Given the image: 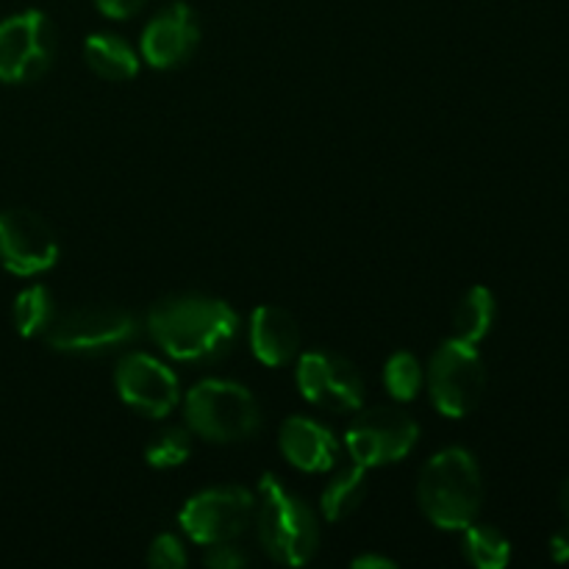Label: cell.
I'll return each instance as SVG.
<instances>
[{"label":"cell","mask_w":569,"mask_h":569,"mask_svg":"<svg viewBox=\"0 0 569 569\" xmlns=\"http://www.w3.org/2000/svg\"><path fill=\"white\" fill-rule=\"evenodd\" d=\"M59 261V239L50 222L28 209L0 211V267L11 276L33 278Z\"/></svg>","instance_id":"11"},{"label":"cell","mask_w":569,"mask_h":569,"mask_svg":"<svg viewBox=\"0 0 569 569\" xmlns=\"http://www.w3.org/2000/svg\"><path fill=\"white\" fill-rule=\"evenodd\" d=\"M561 511H565V517H567V526H569V476H567L565 487H561Z\"/></svg>","instance_id":"28"},{"label":"cell","mask_w":569,"mask_h":569,"mask_svg":"<svg viewBox=\"0 0 569 569\" xmlns=\"http://www.w3.org/2000/svg\"><path fill=\"white\" fill-rule=\"evenodd\" d=\"M148 0H94L100 14L111 17V20H128V17L139 14Z\"/></svg>","instance_id":"25"},{"label":"cell","mask_w":569,"mask_h":569,"mask_svg":"<svg viewBox=\"0 0 569 569\" xmlns=\"http://www.w3.org/2000/svg\"><path fill=\"white\" fill-rule=\"evenodd\" d=\"M367 498V467L350 461L337 470L320 495V511L328 522H342L365 503Z\"/></svg>","instance_id":"17"},{"label":"cell","mask_w":569,"mask_h":569,"mask_svg":"<svg viewBox=\"0 0 569 569\" xmlns=\"http://www.w3.org/2000/svg\"><path fill=\"white\" fill-rule=\"evenodd\" d=\"M256 517V495L244 487H209L192 495L178 511V526L194 545L233 542Z\"/></svg>","instance_id":"8"},{"label":"cell","mask_w":569,"mask_h":569,"mask_svg":"<svg viewBox=\"0 0 569 569\" xmlns=\"http://www.w3.org/2000/svg\"><path fill=\"white\" fill-rule=\"evenodd\" d=\"M495 317H498V300H495L492 289H467V295L459 300L453 311V337L470 345L483 342L489 331H492Z\"/></svg>","instance_id":"18"},{"label":"cell","mask_w":569,"mask_h":569,"mask_svg":"<svg viewBox=\"0 0 569 569\" xmlns=\"http://www.w3.org/2000/svg\"><path fill=\"white\" fill-rule=\"evenodd\" d=\"M550 556H553V561H559V565L569 561V526L553 537V542H550Z\"/></svg>","instance_id":"27"},{"label":"cell","mask_w":569,"mask_h":569,"mask_svg":"<svg viewBox=\"0 0 569 569\" xmlns=\"http://www.w3.org/2000/svg\"><path fill=\"white\" fill-rule=\"evenodd\" d=\"M153 342L183 365H220L239 339V315L211 295L181 292L161 298L148 311Z\"/></svg>","instance_id":"1"},{"label":"cell","mask_w":569,"mask_h":569,"mask_svg":"<svg viewBox=\"0 0 569 569\" xmlns=\"http://www.w3.org/2000/svg\"><path fill=\"white\" fill-rule=\"evenodd\" d=\"M253 520L261 548L278 565L303 567L320 550V520L315 509L272 472L259 481Z\"/></svg>","instance_id":"3"},{"label":"cell","mask_w":569,"mask_h":569,"mask_svg":"<svg viewBox=\"0 0 569 569\" xmlns=\"http://www.w3.org/2000/svg\"><path fill=\"white\" fill-rule=\"evenodd\" d=\"M192 448L194 442L189 426H167L144 448V461L153 470H176V467L187 465V459L192 456Z\"/></svg>","instance_id":"22"},{"label":"cell","mask_w":569,"mask_h":569,"mask_svg":"<svg viewBox=\"0 0 569 569\" xmlns=\"http://www.w3.org/2000/svg\"><path fill=\"white\" fill-rule=\"evenodd\" d=\"M83 59L103 81H131L139 72V53L120 33H92L83 44Z\"/></svg>","instance_id":"16"},{"label":"cell","mask_w":569,"mask_h":569,"mask_svg":"<svg viewBox=\"0 0 569 569\" xmlns=\"http://www.w3.org/2000/svg\"><path fill=\"white\" fill-rule=\"evenodd\" d=\"M250 350L267 367H283L300 353V326L281 306H259L250 315Z\"/></svg>","instance_id":"15"},{"label":"cell","mask_w":569,"mask_h":569,"mask_svg":"<svg viewBox=\"0 0 569 569\" xmlns=\"http://www.w3.org/2000/svg\"><path fill=\"white\" fill-rule=\"evenodd\" d=\"M114 387L128 409L153 420H164L181 403V383L176 372L156 356L139 350L117 361Z\"/></svg>","instance_id":"12"},{"label":"cell","mask_w":569,"mask_h":569,"mask_svg":"<svg viewBox=\"0 0 569 569\" xmlns=\"http://www.w3.org/2000/svg\"><path fill=\"white\" fill-rule=\"evenodd\" d=\"M417 500L428 520L442 531H465L483 506V478L467 448H445L426 461L417 481Z\"/></svg>","instance_id":"2"},{"label":"cell","mask_w":569,"mask_h":569,"mask_svg":"<svg viewBox=\"0 0 569 569\" xmlns=\"http://www.w3.org/2000/svg\"><path fill=\"white\" fill-rule=\"evenodd\" d=\"M420 439V426L411 415L395 409V406H361L345 433V448L356 465L367 467H387L398 465L415 450Z\"/></svg>","instance_id":"7"},{"label":"cell","mask_w":569,"mask_h":569,"mask_svg":"<svg viewBox=\"0 0 569 569\" xmlns=\"http://www.w3.org/2000/svg\"><path fill=\"white\" fill-rule=\"evenodd\" d=\"M142 333V322L122 306H76L59 311L44 333L50 350L67 356H106L133 345Z\"/></svg>","instance_id":"5"},{"label":"cell","mask_w":569,"mask_h":569,"mask_svg":"<svg viewBox=\"0 0 569 569\" xmlns=\"http://www.w3.org/2000/svg\"><path fill=\"white\" fill-rule=\"evenodd\" d=\"M300 395L311 406L333 415H348L365 406V378L353 361L328 350H309L298 359L295 370Z\"/></svg>","instance_id":"10"},{"label":"cell","mask_w":569,"mask_h":569,"mask_svg":"<svg viewBox=\"0 0 569 569\" xmlns=\"http://www.w3.org/2000/svg\"><path fill=\"white\" fill-rule=\"evenodd\" d=\"M281 453L300 472H328L339 461V442L328 426L311 417H289L281 426Z\"/></svg>","instance_id":"14"},{"label":"cell","mask_w":569,"mask_h":569,"mask_svg":"<svg viewBox=\"0 0 569 569\" xmlns=\"http://www.w3.org/2000/svg\"><path fill=\"white\" fill-rule=\"evenodd\" d=\"M203 561L206 567L211 569H239L250 565V556L233 542H217V545H206Z\"/></svg>","instance_id":"24"},{"label":"cell","mask_w":569,"mask_h":569,"mask_svg":"<svg viewBox=\"0 0 569 569\" xmlns=\"http://www.w3.org/2000/svg\"><path fill=\"white\" fill-rule=\"evenodd\" d=\"M183 417L189 431L206 442H248L261 428L259 400L248 387L226 378H206L183 398Z\"/></svg>","instance_id":"4"},{"label":"cell","mask_w":569,"mask_h":569,"mask_svg":"<svg viewBox=\"0 0 569 569\" xmlns=\"http://www.w3.org/2000/svg\"><path fill=\"white\" fill-rule=\"evenodd\" d=\"M56 26L37 9L0 22V81L31 83L50 70L56 56Z\"/></svg>","instance_id":"9"},{"label":"cell","mask_w":569,"mask_h":569,"mask_svg":"<svg viewBox=\"0 0 569 569\" xmlns=\"http://www.w3.org/2000/svg\"><path fill=\"white\" fill-rule=\"evenodd\" d=\"M461 537V550L465 559L478 569H503L511 561V542L503 531L483 522H470Z\"/></svg>","instance_id":"19"},{"label":"cell","mask_w":569,"mask_h":569,"mask_svg":"<svg viewBox=\"0 0 569 569\" xmlns=\"http://www.w3.org/2000/svg\"><path fill=\"white\" fill-rule=\"evenodd\" d=\"M56 315H59V309H56L53 295L42 283H33V287L22 289L14 298V309H11L17 333L26 339L44 337L48 328L53 326Z\"/></svg>","instance_id":"20"},{"label":"cell","mask_w":569,"mask_h":569,"mask_svg":"<svg viewBox=\"0 0 569 569\" xmlns=\"http://www.w3.org/2000/svg\"><path fill=\"white\" fill-rule=\"evenodd\" d=\"M200 44V20L192 6L183 0L156 11L153 20L144 26L139 53L156 70H176L194 56Z\"/></svg>","instance_id":"13"},{"label":"cell","mask_w":569,"mask_h":569,"mask_svg":"<svg viewBox=\"0 0 569 569\" xmlns=\"http://www.w3.org/2000/svg\"><path fill=\"white\" fill-rule=\"evenodd\" d=\"M148 565L156 569H183L189 565L187 548H183V542L176 533H159V537L150 542Z\"/></svg>","instance_id":"23"},{"label":"cell","mask_w":569,"mask_h":569,"mask_svg":"<svg viewBox=\"0 0 569 569\" xmlns=\"http://www.w3.org/2000/svg\"><path fill=\"white\" fill-rule=\"evenodd\" d=\"M350 567L353 569H395L398 567V561L387 559V556H378V553H365V556H356V559L350 561Z\"/></svg>","instance_id":"26"},{"label":"cell","mask_w":569,"mask_h":569,"mask_svg":"<svg viewBox=\"0 0 569 569\" xmlns=\"http://www.w3.org/2000/svg\"><path fill=\"white\" fill-rule=\"evenodd\" d=\"M426 383L439 415L461 420L481 403L483 389H487V367L476 345L450 337L431 356Z\"/></svg>","instance_id":"6"},{"label":"cell","mask_w":569,"mask_h":569,"mask_svg":"<svg viewBox=\"0 0 569 569\" xmlns=\"http://www.w3.org/2000/svg\"><path fill=\"white\" fill-rule=\"evenodd\" d=\"M422 383H426V370L415 353L398 350L389 356L383 365V387L398 403H411L422 392Z\"/></svg>","instance_id":"21"}]
</instances>
